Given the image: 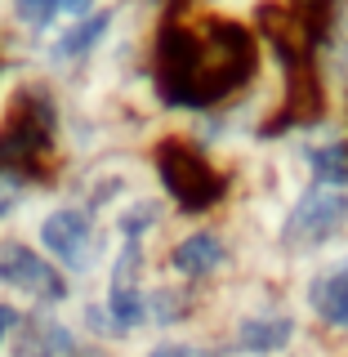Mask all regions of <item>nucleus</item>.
<instances>
[{
  "mask_svg": "<svg viewBox=\"0 0 348 357\" xmlns=\"http://www.w3.org/2000/svg\"><path fill=\"white\" fill-rule=\"evenodd\" d=\"M250 81V36L228 18H210L206 27H174L161 40L156 89L174 107H210Z\"/></svg>",
  "mask_w": 348,
  "mask_h": 357,
  "instance_id": "1",
  "label": "nucleus"
},
{
  "mask_svg": "<svg viewBox=\"0 0 348 357\" xmlns=\"http://www.w3.org/2000/svg\"><path fill=\"white\" fill-rule=\"evenodd\" d=\"M36 245L59 273H89L98 259V228L85 206H54L36 223Z\"/></svg>",
  "mask_w": 348,
  "mask_h": 357,
  "instance_id": "2",
  "label": "nucleus"
},
{
  "mask_svg": "<svg viewBox=\"0 0 348 357\" xmlns=\"http://www.w3.org/2000/svg\"><path fill=\"white\" fill-rule=\"evenodd\" d=\"M348 223V192L344 188H317L312 183L299 201H290V215L282 223V241L295 250H317Z\"/></svg>",
  "mask_w": 348,
  "mask_h": 357,
  "instance_id": "3",
  "label": "nucleus"
},
{
  "mask_svg": "<svg viewBox=\"0 0 348 357\" xmlns=\"http://www.w3.org/2000/svg\"><path fill=\"white\" fill-rule=\"evenodd\" d=\"M161 174H165V188L170 197L179 201L183 210H206L223 197V178L219 170L206 161L201 152H192L188 143H170L161 152Z\"/></svg>",
  "mask_w": 348,
  "mask_h": 357,
  "instance_id": "4",
  "label": "nucleus"
},
{
  "mask_svg": "<svg viewBox=\"0 0 348 357\" xmlns=\"http://www.w3.org/2000/svg\"><path fill=\"white\" fill-rule=\"evenodd\" d=\"M0 286L22 290V295L40 299V304L67 299V277L40 250H31L27 241H0Z\"/></svg>",
  "mask_w": 348,
  "mask_h": 357,
  "instance_id": "5",
  "label": "nucleus"
},
{
  "mask_svg": "<svg viewBox=\"0 0 348 357\" xmlns=\"http://www.w3.org/2000/svg\"><path fill=\"white\" fill-rule=\"evenodd\" d=\"M308 308L317 312V321H326L331 331L348 335V255L321 264L308 277Z\"/></svg>",
  "mask_w": 348,
  "mask_h": 357,
  "instance_id": "6",
  "label": "nucleus"
},
{
  "mask_svg": "<svg viewBox=\"0 0 348 357\" xmlns=\"http://www.w3.org/2000/svg\"><path fill=\"white\" fill-rule=\"evenodd\" d=\"M223 264H228V241L215 228H197L170 245V273L188 277V282H201V277L219 273Z\"/></svg>",
  "mask_w": 348,
  "mask_h": 357,
  "instance_id": "7",
  "label": "nucleus"
},
{
  "mask_svg": "<svg viewBox=\"0 0 348 357\" xmlns=\"http://www.w3.org/2000/svg\"><path fill=\"white\" fill-rule=\"evenodd\" d=\"M112 18H116L112 9H94L89 18L63 22V27H59V36L50 40V59H54V63H81V59H89V54H94L98 45L107 40Z\"/></svg>",
  "mask_w": 348,
  "mask_h": 357,
  "instance_id": "8",
  "label": "nucleus"
},
{
  "mask_svg": "<svg viewBox=\"0 0 348 357\" xmlns=\"http://www.w3.org/2000/svg\"><path fill=\"white\" fill-rule=\"evenodd\" d=\"M290 335H295V321L286 312H250L237 326V340L245 353H282L290 344Z\"/></svg>",
  "mask_w": 348,
  "mask_h": 357,
  "instance_id": "9",
  "label": "nucleus"
},
{
  "mask_svg": "<svg viewBox=\"0 0 348 357\" xmlns=\"http://www.w3.org/2000/svg\"><path fill=\"white\" fill-rule=\"evenodd\" d=\"M18 326V308L14 304H0V349H5V335Z\"/></svg>",
  "mask_w": 348,
  "mask_h": 357,
  "instance_id": "10",
  "label": "nucleus"
},
{
  "mask_svg": "<svg viewBox=\"0 0 348 357\" xmlns=\"http://www.w3.org/2000/svg\"><path fill=\"white\" fill-rule=\"evenodd\" d=\"M152 357H192V349H188V344H161Z\"/></svg>",
  "mask_w": 348,
  "mask_h": 357,
  "instance_id": "11",
  "label": "nucleus"
},
{
  "mask_svg": "<svg viewBox=\"0 0 348 357\" xmlns=\"http://www.w3.org/2000/svg\"><path fill=\"white\" fill-rule=\"evenodd\" d=\"M201 5H228V0H201Z\"/></svg>",
  "mask_w": 348,
  "mask_h": 357,
  "instance_id": "12",
  "label": "nucleus"
}]
</instances>
